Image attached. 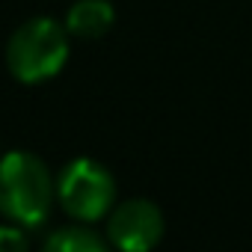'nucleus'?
<instances>
[{
    "mask_svg": "<svg viewBox=\"0 0 252 252\" xmlns=\"http://www.w3.org/2000/svg\"><path fill=\"white\" fill-rule=\"evenodd\" d=\"M116 21V12L107 0H77L65 15V27L77 39H101Z\"/></svg>",
    "mask_w": 252,
    "mask_h": 252,
    "instance_id": "obj_5",
    "label": "nucleus"
},
{
    "mask_svg": "<svg viewBox=\"0 0 252 252\" xmlns=\"http://www.w3.org/2000/svg\"><path fill=\"white\" fill-rule=\"evenodd\" d=\"M27 246H30V237H27L24 225H18V222L0 225V252H24Z\"/></svg>",
    "mask_w": 252,
    "mask_h": 252,
    "instance_id": "obj_7",
    "label": "nucleus"
},
{
    "mask_svg": "<svg viewBox=\"0 0 252 252\" xmlns=\"http://www.w3.org/2000/svg\"><path fill=\"white\" fill-rule=\"evenodd\" d=\"M57 199L68 217L80 222H95L110 214L116 184L113 175L92 158H74L57 178Z\"/></svg>",
    "mask_w": 252,
    "mask_h": 252,
    "instance_id": "obj_3",
    "label": "nucleus"
},
{
    "mask_svg": "<svg viewBox=\"0 0 252 252\" xmlns=\"http://www.w3.org/2000/svg\"><path fill=\"white\" fill-rule=\"evenodd\" d=\"M163 237V214L149 199H128L110 211L107 240L125 252H146Z\"/></svg>",
    "mask_w": 252,
    "mask_h": 252,
    "instance_id": "obj_4",
    "label": "nucleus"
},
{
    "mask_svg": "<svg viewBox=\"0 0 252 252\" xmlns=\"http://www.w3.org/2000/svg\"><path fill=\"white\" fill-rule=\"evenodd\" d=\"M57 199L51 169L30 152H9L0 158V214L6 220L36 228L48 220Z\"/></svg>",
    "mask_w": 252,
    "mask_h": 252,
    "instance_id": "obj_1",
    "label": "nucleus"
},
{
    "mask_svg": "<svg viewBox=\"0 0 252 252\" xmlns=\"http://www.w3.org/2000/svg\"><path fill=\"white\" fill-rule=\"evenodd\" d=\"M68 60V27L54 18L24 21L6 42V68L21 83H42Z\"/></svg>",
    "mask_w": 252,
    "mask_h": 252,
    "instance_id": "obj_2",
    "label": "nucleus"
},
{
    "mask_svg": "<svg viewBox=\"0 0 252 252\" xmlns=\"http://www.w3.org/2000/svg\"><path fill=\"white\" fill-rule=\"evenodd\" d=\"M45 249L48 252H104L107 240L86 225H63L48 234Z\"/></svg>",
    "mask_w": 252,
    "mask_h": 252,
    "instance_id": "obj_6",
    "label": "nucleus"
}]
</instances>
